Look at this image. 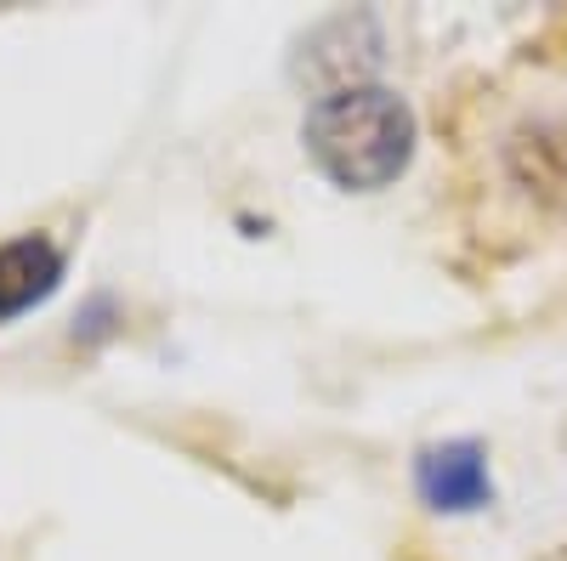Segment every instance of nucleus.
I'll return each mask as SVG.
<instances>
[{
    "mask_svg": "<svg viewBox=\"0 0 567 561\" xmlns=\"http://www.w3.org/2000/svg\"><path fill=\"white\" fill-rule=\"evenodd\" d=\"M301 143L312 165L347 187V194H374L392 187L414 159V114L386 85H352L323 91L301 120Z\"/></svg>",
    "mask_w": 567,
    "mask_h": 561,
    "instance_id": "1",
    "label": "nucleus"
},
{
    "mask_svg": "<svg viewBox=\"0 0 567 561\" xmlns=\"http://www.w3.org/2000/svg\"><path fill=\"white\" fill-rule=\"evenodd\" d=\"M58 278H63V250L52 239H40V232L12 239L0 250V318H18L34 301H45L58 290Z\"/></svg>",
    "mask_w": 567,
    "mask_h": 561,
    "instance_id": "4",
    "label": "nucleus"
},
{
    "mask_svg": "<svg viewBox=\"0 0 567 561\" xmlns=\"http://www.w3.org/2000/svg\"><path fill=\"white\" fill-rule=\"evenodd\" d=\"M414 488L432 510H483L494 499V477H488V459L477 443H443V448H425L414 459Z\"/></svg>",
    "mask_w": 567,
    "mask_h": 561,
    "instance_id": "2",
    "label": "nucleus"
},
{
    "mask_svg": "<svg viewBox=\"0 0 567 561\" xmlns=\"http://www.w3.org/2000/svg\"><path fill=\"white\" fill-rule=\"evenodd\" d=\"M505 165L523 194H534L550 210H567V120H528L511 136Z\"/></svg>",
    "mask_w": 567,
    "mask_h": 561,
    "instance_id": "3",
    "label": "nucleus"
}]
</instances>
